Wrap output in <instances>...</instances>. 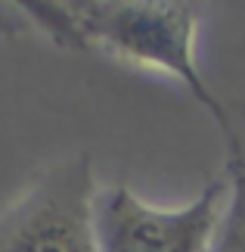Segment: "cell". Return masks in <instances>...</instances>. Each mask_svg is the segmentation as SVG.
I'll return each instance as SVG.
<instances>
[{
  "label": "cell",
  "mask_w": 245,
  "mask_h": 252,
  "mask_svg": "<svg viewBox=\"0 0 245 252\" xmlns=\"http://www.w3.org/2000/svg\"><path fill=\"white\" fill-rule=\"evenodd\" d=\"M214 252H245V159L233 156L230 165V206L223 215Z\"/></svg>",
  "instance_id": "cell-4"
},
{
  "label": "cell",
  "mask_w": 245,
  "mask_h": 252,
  "mask_svg": "<svg viewBox=\"0 0 245 252\" xmlns=\"http://www.w3.org/2000/svg\"><path fill=\"white\" fill-rule=\"evenodd\" d=\"M22 9L56 44L100 50L115 60L174 75L227 134L239 153V137L223 103L208 91L195 65V6L174 0H72V3H22Z\"/></svg>",
  "instance_id": "cell-1"
},
{
  "label": "cell",
  "mask_w": 245,
  "mask_h": 252,
  "mask_svg": "<svg viewBox=\"0 0 245 252\" xmlns=\"http://www.w3.org/2000/svg\"><path fill=\"white\" fill-rule=\"evenodd\" d=\"M230 206V178L211 181L183 209H155L115 184L96 193L93 230L100 252H214Z\"/></svg>",
  "instance_id": "cell-3"
},
{
  "label": "cell",
  "mask_w": 245,
  "mask_h": 252,
  "mask_svg": "<svg viewBox=\"0 0 245 252\" xmlns=\"http://www.w3.org/2000/svg\"><path fill=\"white\" fill-rule=\"evenodd\" d=\"M96 193L87 156L44 168L0 212V252H100L93 230Z\"/></svg>",
  "instance_id": "cell-2"
}]
</instances>
